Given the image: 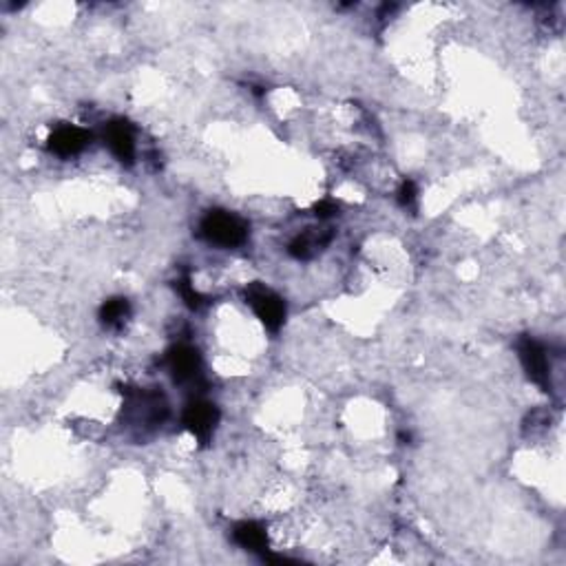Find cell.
Returning <instances> with one entry per match:
<instances>
[{
  "instance_id": "cell-1",
  "label": "cell",
  "mask_w": 566,
  "mask_h": 566,
  "mask_svg": "<svg viewBox=\"0 0 566 566\" xmlns=\"http://www.w3.org/2000/svg\"><path fill=\"white\" fill-rule=\"evenodd\" d=\"M200 235L212 246L237 248L248 240V223L228 211H211L203 215Z\"/></svg>"
},
{
  "instance_id": "cell-2",
  "label": "cell",
  "mask_w": 566,
  "mask_h": 566,
  "mask_svg": "<svg viewBox=\"0 0 566 566\" xmlns=\"http://www.w3.org/2000/svg\"><path fill=\"white\" fill-rule=\"evenodd\" d=\"M246 304L255 310V315L268 330L279 332L286 321V301L275 290L266 288L263 283H250L246 288Z\"/></svg>"
},
{
  "instance_id": "cell-3",
  "label": "cell",
  "mask_w": 566,
  "mask_h": 566,
  "mask_svg": "<svg viewBox=\"0 0 566 566\" xmlns=\"http://www.w3.org/2000/svg\"><path fill=\"white\" fill-rule=\"evenodd\" d=\"M518 356L520 363H523L526 376L533 381L535 385H540L542 390H551V361L546 354L544 345L540 341L524 336L518 341Z\"/></svg>"
},
{
  "instance_id": "cell-4",
  "label": "cell",
  "mask_w": 566,
  "mask_h": 566,
  "mask_svg": "<svg viewBox=\"0 0 566 566\" xmlns=\"http://www.w3.org/2000/svg\"><path fill=\"white\" fill-rule=\"evenodd\" d=\"M217 423H220V410L208 401H193L184 410V427L195 436L200 443H208L215 431Z\"/></svg>"
},
{
  "instance_id": "cell-5",
  "label": "cell",
  "mask_w": 566,
  "mask_h": 566,
  "mask_svg": "<svg viewBox=\"0 0 566 566\" xmlns=\"http://www.w3.org/2000/svg\"><path fill=\"white\" fill-rule=\"evenodd\" d=\"M168 370H171L175 383H197L202 379V356L195 347L175 345L166 356Z\"/></svg>"
},
{
  "instance_id": "cell-6",
  "label": "cell",
  "mask_w": 566,
  "mask_h": 566,
  "mask_svg": "<svg viewBox=\"0 0 566 566\" xmlns=\"http://www.w3.org/2000/svg\"><path fill=\"white\" fill-rule=\"evenodd\" d=\"M89 140H91L89 131H84L80 127H71V124H64V127H58L49 136L47 146L58 157H73L87 148Z\"/></svg>"
},
{
  "instance_id": "cell-7",
  "label": "cell",
  "mask_w": 566,
  "mask_h": 566,
  "mask_svg": "<svg viewBox=\"0 0 566 566\" xmlns=\"http://www.w3.org/2000/svg\"><path fill=\"white\" fill-rule=\"evenodd\" d=\"M107 144L111 148L113 156L118 157L122 164H131L136 160V131L128 122L124 120H116L107 127Z\"/></svg>"
},
{
  "instance_id": "cell-8",
  "label": "cell",
  "mask_w": 566,
  "mask_h": 566,
  "mask_svg": "<svg viewBox=\"0 0 566 566\" xmlns=\"http://www.w3.org/2000/svg\"><path fill=\"white\" fill-rule=\"evenodd\" d=\"M232 540L241 546V549L250 551V553H263L266 555L268 549V533L266 529L259 523H252V520H246V523H240L232 529Z\"/></svg>"
},
{
  "instance_id": "cell-9",
  "label": "cell",
  "mask_w": 566,
  "mask_h": 566,
  "mask_svg": "<svg viewBox=\"0 0 566 566\" xmlns=\"http://www.w3.org/2000/svg\"><path fill=\"white\" fill-rule=\"evenodd\" d=\"M330 240H332L330 232H319V235H315V232H304V235L292 240L288 250H290V255L295 257V259H310V257H315L316 250H319L321 246H325Z\"/></svg>"
},
{
  "instance_id": "cell-10",
  "label": "cell",
  "mask_w": 566,
  "mask_h": 566,
  "mask_svg": "<svg viewBox=\"0 0 566 566\" xmlns=\"http://www.w3.org/2000/svg\"><path fill=\"white\" fill-rule=\"evenodd\" d=\"M128 315H131V306L124 297H113V299L104 301L100 307V321L102 325L111 327V330H118L127 324Z\"/></svg>"
},
{
  "instance_id": "cell-11",
  "label": "cell",
  "mask_w": 566,
  "mask_h": 566,
  "mask_svg": "<svg viewBox=\"0 0 566 566\" xmlns=\"http://www.w3.org/2000/svg\"><path fill=\"white\" fill-rule=\"evenodd\" d=\"M180 295H182V299H184V304H186L188 307H193V310H197V307H200L202 304H203V297L200 295V292L195 290V288L191 286V281L188 279H182L180 281Z\"/></svg>"
},
{
  "instance_id": "cell-12",
  "label": "cell",
  "mask_w": 566,
  "mask_h": 566,
  "mask_svg": "<svg viewBox=\"0 0 566 566\" xmlns=\"http://www.w3.org/2000/svg\"><path fill=\"white\" fill-rule=\"evenodd\" d=\"M416 200H419V191H416V184L411 180H405L399 188V203L403 208H414Z\"/></svg>"
},
{
  "instance_id": "cell-13",
  "label": "cell",
  "mask_w": 566,
  "mask_h": 566,
  "mask_svg": "<svg viewBox=\"0 0 566 566\" xmlns=\"http://www.w3.org/2000/svg\"><path fill=\"white\" fill-rule=\"evenodd\" d=\"M335 212H336L335 202H321L319 206H316V217H319V220H327V217H332Z\"/></svg>"
}]
</instances>
